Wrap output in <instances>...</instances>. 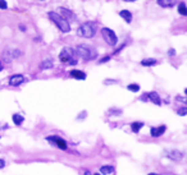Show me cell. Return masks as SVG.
I'll list each match as a JSON object with an SVG mask.
<instances>
[{"instance_id": "cell-16", "label": "cell", "mask_w": 187, "mask_h": 175, "mask_svg": "<svg viewBox=\"0 0 187 175\" xmlns=\"http://www.w3.org/2000/svg\"><path fill=\"white\" fill-rule=\"evenodd\" d=\"M119 16L123 18V19L127 22V23H131V22H132V14L129 13L128 10H122V12L119 13Z\"/></svg>"}, {"instance_id": "cell-8", "label": "cell", "mask_w": 187, "mask_h": 175, "mask_svg": "<svg viewBox=\"0 0 187 175\" xmlns=\"http://www.w3.org/2000/svg\"><path fill=\"white\" fill-rule=\"evenodd\" d=\"M25 81V77L22 74H16V76H12L9 79V84L10 86H19L21 83H23Z\"/></svg>"}, {"instance_id": "cell-11", "label": "cell", "mask_w": 187, "mask_h": 175, "mask_svg": "<svg viewBox=\"0 0 187 175\" xmlns=\"http://www.w3.org/2000/svg\"><path fill=\"white\" fill-rule=\"evenodd\" d=\"M146 96H147V99L151 101V102H154L155 105H160V104H162V100H160L159 95H158L156 92H150L149 95H146Z\"/></svg>"}, {"instance_id": "cell-2", "label": "cell", "mask_w": 187, "mask_h": 175, "mask_svg": "<svg viewBox=\"0 0 187 175\" xmlns=\"http://www.w3.org/2000/svg\"><path fill=\"white\" fill-rule=\"evenodd\" d=\"M77 33H78V36H81V37L91 39L96 33V24L94 23V22H86V23H83L80 28H78Z\"/></svg>"}, {"instance_id": "cell-5", "label": "cell", "mask_w": 187, "mask_h": 175, "mask_svg": "<svg viewBox=\"0 0 187 175\" xmlns=\"http://www.w3.org/2000/svg\"><path fill=\"white\" fill-rule=\"evenodd\" d=\"M22 55V51H21L19 49H16V47H9V49H5V51L3 53V60L5 63H10L12 60L17 59Z\"/></svg>"}, {"instance_id": "cell-30", "label": "cell", "mask_w": 187, "mask_h": 175, "mask_svg": "<svg viewBox=\"0 0 187 175\" xmlns=\"http://www.w3.org/2000/svg\"><path fill=\"white\" fill-rule=\"evenodd\" d=\"M95 175H100V174H95Z\"/></svg>"}, {"instance_id": "cell-27", "label": "cell", "mask_w": 187, "mask_h": 175, "mask_svg": "<svg viewBox=\"0 0 187 175\" xmlns=\"http://www.w3.org/2000/svg\"><path fill=\"white\" fill-rule=\"evenodd\" d=\"M2 70H3V63L0 61V72H2Z\"/></svg>"}, {"instance_id": "cell-26", "label": "cell", "mask_w": 187, "mask_h": 175, "mask_svg": "<svg viewBox=\"0 0 187 175\" xmlns=\"http://www.w3.org/2000/svg\"><path fill=\"white\" fill-rule=\"evenodd\" d=\"M110 59V58L109 56H105V58H103V59L101 60H100V63H104V61H108V60H109Z\"/></svg>"}, {"instance_id": "cell-28", "label": "cell", "mask_w": 187, "mask_h": 175, "mask_svg": "<svg viewBox=\"0 0 187 175\" xmlns=\"http://www.w3.org/2000/svg\"><path fill=\"white\" fill-rule=\"evenodd\" d=\"M149 175H159V174H156V173H150Z\"/></svg>"}, {"instance_id": "cell-7", "label": "cell", "mask_w": 187, "mask_h": 175, "mask_svg": "<svg viewBox=\"0 0 187 175\" xmlns=\"http://www.w3.org/2000/svg\"><path fill=\"white\" fill-rule=\"evenodd\" d=\"M48 141L55 142V144L58 146L60 150H66V148H67V143L64 142V140H62V138L56 137V136H50V137H48Z\"/></svg>"}, {"instance_id": "cell-15", "label": "cell", "mask_w": 187, "mask_h": 175, "mask_svg": "<svg viewBox=\"0 0 187 175\" xmlns=\"http://www.w3.org/2000/svg\"><path fill=\"white\" fill-rule=\"evenodd\" d=\"M176 3V0H158V4L163 8H169V6H173Z\"/></svg>"}, {"instance_id": "cell-25", "label": "cell", "mask_w": 187, "mask_h": 175, "mask_svg": "<svg viewBox=\"0 0 187 175\" xmlns=\"http://www.w3.org/2000/svg\"><path fill=\"white\" fill-rule=\"evenodd\" d=\"M5 166V161L3 158H0V169H3V167Z\"/></svg>"}, {"instance_id": "cell-19", "label": "cell", "mask_w": 187, "mask_h": 175, "mask_svg": "<svg viewBox=\"0 0 187 175\" xmlns=\"http://www.w3.org/2000/svg\"><path fill=\"white\" fill-rule=\"evenodd\" d=\"M142 127H143V123H140V121H136V123L131 124V128H132V130H133L135 133H139Z\"/></svg>"}, {"instance_id": "cell-12", "label": "cell", "mask_w": 187, "mask_h": 175, "mask_svg": "<svg viewBox=\"0 0 187 175\" xmlns=\"http://www.w3.org/2000/svg\"><path fill=\"white\" fill-rule=\"evenodd\" d=\"M60 14L59 16L63 18V19H66L67 22H68V19H71V18H73V13H72L69 9H66V8H60Z\"/></svg>"}, {"instance_id": "cell-21", "label": "cell", "mask_w": 187, "mask_h": 175, "mask_svg": "<svg viewBox=\"0 0 187 175\" xmlns=\"http://www.w3.org/2000/svg\"><path fill=\"white\" fill-rule=\"evenodd\" d=\"M178 12L181 16H187V9H186V4L185 3H181L178 6Z\"/></svg>"}, {"instance_id": "cell-20", "label": "cell", "mask_w": 187, "mask_h": 175, "mask_svg": "<svg viewBox=\"0 0 187 175\" xmlns=\"http://www.w3.org/2000/svg\"><path fill=\"white\" fill-rule=\"evenodd\" d=\"M13 121L16 125H21V124L23 123V116L19 115V114H14L13 115Z\"/></svg>"}, {"instance_id": "cell-13", "label": "cell", "mask_w": 187, "mask_h": 175, "mask_svg": "<svg viewBox=\"0 0 187 175\" xmlns=\"http://www.w3.org/2000/svg\"><path fill=\"white\" fill-rule=\"evenodd\" d=\"M69 74H71V77H73L76 79H81V81H82V79H86V74H85L83 72H81V70H76V69L71 70Z\"/></svg>"}, {"instance_id": "cell-14", "label": "cell", "mask_w": 187, "mask_h": 175, "mask_svg": "<svg viewBox=\"0 0 187 175\" xmlns=\"http://www.w3.org/2000/svg\"><path fill=\"white\" fill-rule=\"evenodd\" d=\"M100 173L103 175H108V174H113L114 173V167L112 165H104L100 167Z\"/></svg>"}, {"instance_id": "cell-23", "label": "cell", "mask_w": 187, "mask_h": 175, "mask_svg": "<svg viewBox=\"0 0 187 175\" xmlns=\"http://www.w3.org/2000/svg\"><path fill=\"white\" fill-rule=\"evenodd\" d=\"M177 114H179L181 116H185L187 114V109L186 107H181V109H178L177 110Z\"/></svg>"}, {"instance_id": "cell-22", "label": "cell", "mask_w": 187, "mask_h": 175, "mask_svg": "<svg viewBox=\"0 0 187 175\" xmlns=\"http://www.w3.org/2000/svg\"><path fill=\"white\" fill-rule=\"evenodd\" d=\"M127 88L131 91V92H137V91H140V86L139 84H136V83H132V84H129Z\"/></svg>"}, {"instance_id": "cell-18", "label": "cell", "mask_w": 187, "mask_h": 175, "mask_svg": "<svg viewBox=\"0 0 187 175\" xmlns=\"http://www.w3.org/2000/svg\"><path fill=\"white\" fill-rule=\"evenodd\" d=\"M53 65H54V63L50 60V59H48V60H44V61L41 63L40 68L41 69H50V68H53Z\"/></svg>"}, {"instance_id": "cell-10", "label": "cell", "mask_w": 187, "mask_h": 175, "mask_svg": "<svg viewBox=\"0 0 187 175\" xmlns=\"http://www.w3.org/2000/svg\"><path fill=\"white\" fill-rule=\"evenodd\" d=\"M168 156H169V158H172V160H177V161H181V160L183 158V154H182V152H179V151H177V150L169 151V152H168Z\"/></svg>"}, {"instance_id": "cell-4", "label": "cell", "mask_w": 187, "mask_h": 175, "mask_svg": "<svg viewBox=\"0 0 187 175\" xmlns=\"http://www.w3.org/2000/svg\"><path fill=\"white\" fill-rule=\"evenodd\" d=\"M74 54H76V51H74L73 49L64 47L62 50L60 55H59V59H60L62 63H69L72 65H74V64H77V60L74 59Z\"/></svg>"}, {"instance_id": "cell-17", "label": "cell", "mask_w": 187, "mask_h": 175, "mask_svg": "<svg viewBox=\"0 0 187 175\" xmlns=\"http://www.w3.org/2000/svg\"><path fill=\"white\" fill-rule=\"evenodd\" d=\"M141 64L143 65V67H153V65H156L158 61L155 59H143L141 61Z\"/></svg>"}, {"instance_id": "cell-9", "label": "cell", "mask_w": 187, "mask_h": 175, "mask_svg": "<svg viewBox=\"0 0 187 175\" xmlns=\"http://www.w3.org/2000/svg\"><path fill=\"white\" fill-rule=\"evenodd\" d=\"M165 132V125H160V127H156V128H151V130H150V134H151L153 137H160L163 136Z\"/></svg>"}, {"instance_id": "cell-3", "label": "cell", "mask_w": 187, "mask_h": 175, "mask_svg": "<svg viewBox=\"0 0 187 175\" xmlns=\"http://www.w3.org/2000/svg\"><path fill=\"white\" fill-rule=\"evenodd\" d=\"M49 18L54 22V23L56 24V27H58L62 32H66V33H67V32L71 31V26H69V23H68L66 19H63L58 13L50 12V13H49Z\"/></svg>"}, {"instance_id": "cell-1", "label": "cell", "mask_w": 187, "mask_h": 175, "mask_svg": "<svg viewBox=\"0 0 187 175\" xmlns=\"http://www.w3.org/2000/svg\"><path fill=\"white\" fill-rule=\"evenodd\" d=\"M76 54H78L81 58H83L85 60H92L94 58H96L97 53H96V50L89 46V45H85V43H81V45H78L76 47Z\"/></svg>"}, {"instance_id": "cell-6", "label": "cell", "mask_w": 187, "mask_h": 175, "mask_svg": "<svg viewBox=\"0 0 187 175\" xmlns=\"http://www.w3.org/2000/svg\"><path fill=\"white\" fill-rule=\"evenodd\" d=\"M101 35H103V37H104V40L106 41V43H109V45H112V46H114L117 43V41H118V39H117V35L114 33V31H112L110 28H103L101 30Z\"/></svg>"}, {"instance_id": "cell-24", "label": "cell", "mask_w": 187, "mask_h": 175, "mask_svg": "<svg viewBox=\"0 0 187 175\" xmlns=\"http://www.w3.org/2000/svg\"><path fill=\"white\" fill-rule=\"evenodd\" d=\"M8 8V4H6L5 0H0V9H6Z\"/></svg>"}, {"instance_id": "cell-29", "label": "cell", "mask_w": 187, "mask_h": 175, "mask_svg": "<svg viewBox=\"0 0 187 175\" xmlns=\"http://www.w3.org/2000/svg\"><path fill=\"white\" fill-rule=\"evenodd\" d=\"M123 2H136V0H123Z\"/></svg>"}]
</instances>
